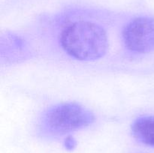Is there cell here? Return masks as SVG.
I'll return each mask as SVG.
<instances>
[{
    "instance_id": "7a4b0ae2",
    "label": "cell",
    "mask_w": 154,
    "mask_h": 153,
    "mask_svg": "<svg viewBox=\"0 0 154 153\" xmlns=\"http://www.w3.org/2000/svg\"><path fill=\"white\" fill-rule=\"evenodd\" d=\"M94 120V115L83 106L74 103L61 104L44 113L41 128L48 134L62 135L87 127Z\"/></svg>"
},
{
    "instance_id": "277c9868",
    "label": "cell",
    "mask_w": 154,
    "mask_h": 153,
    "mask_svg": "<svg viewBox=\"0 0 154 153\" xmlns=\"http://www.w3.org/2000/svg\"><path fill=\"white\" fill-rule=\"evenodd\" d=\"M132 132L137 140L154 147L153 116H144L137 118L132 124Z\"/></svg>"
},
{
    "instance_id": "6da1fadb",
    "label": "cell",
    "mask_w": 154,
    "mask_h": 153,
    "mask_svg": "<svg viewBox=\"0 0 154 153\" xmlns=\"http://www.w3.org/2000/svg\"><path fill=\"white\" fill-rule=\"evenodd\" d=\"M60 44L70 56L81 61H94L107 52L108 41L104 28L89 21H77L62 32Z\"/></svg>"
},
{
    "instance_id": "3957f363",
    "label": "cell",
    "mask_w": 154,
    "mask_h": 153,
    "mask_svg": "<svg viewBox=\"0 0 154 153\" xmlns=\"http://www.w3.org/2000/svg\"><path fill=\"white\" fill-rule=\"evenodd\" d=\"M123 40L131 52L147 53L154 50V17L140 16L124 27Z\"/></svg>"
}]
</instances>
